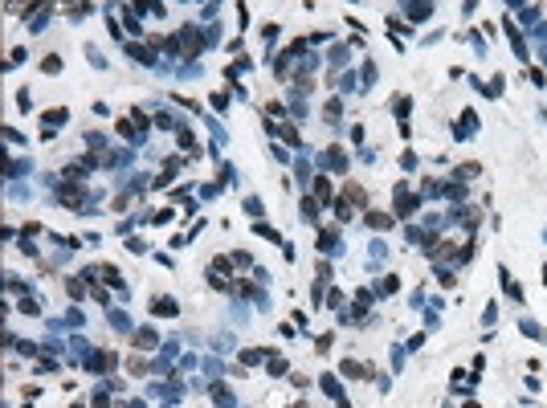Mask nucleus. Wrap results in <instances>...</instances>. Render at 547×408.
<instances>
[{
  "mask_svg": "<svg viewBox=\"0 0 547 408\" xmlns=\"http://www.w3.org/2000/svg\"><path fill=\"white\" fill-rule=\"evenodd\" d=\"M408 12H413V21H429V12H433V8H429V4H413Z\"/></svg>",
  "mask_w": 547,
  "mask_h": 408,
  "instance_id": "4",
  "label": "nucleus"
},
{
  "mask_svg": "<svg viewBox=\"0 0 547 408\" xmlns=\"http://www.w3.org/2000/svg\"><path fill=\"white\" fill-rule=\"evenodd\" d=\"M368 220H372V225H376V229H388V225H392V216H384V212H372Z\"/></svg>",
  "mask_w": 547,
  "mask_h": 408,
  "instance_id": "6",
  "label": "nucleus"
},
{
  "mask_svg": "<svg viewBox=\"0 0 547 408\" xmlns=\"http://www.w3.org/2000/svg\"><path fill=\"white\" fill-rule=\"evenodd\" d=\"M61 70V57H45V74H57Z\"/></svg>",
  "mask_w": 547,
  "mask_h": 408,
  "instance_id": "8",
  "label": "nucleus"
},
{
  "mask_svg": "<svg viewBox=\"0 0 547 408\" xmlns=\"http://www.w3.org/2000/svg\"><path fill=\"white\" fill-rule=\"evenodd\" d=\"M245 212H249V216H262V200L249 196V200H245Z\"/></svg>",
  "mask_w": 547,
  "mask_h": 408,
  "instance_id": "5",
  "label": "nucleus"
},
{
  "mask_svg": "<svg viewBox=\"0 0 547 408\" xmlns=\"http://www.w3.org/2000/svg\"><path fill=\"white\" fill-rule=\"evenodd\" d=\"M302 216H306V220H315V216H319V212H315V200H302Z\"/></svg>",
  "mask_w": 547,
  "mask_h": 408,
  "instance_id": "9",
  "label": "nucleus"
},
{
  "mask_svg": "<svg viewBox=\"0 0 547 408\" xmlns=\"http://www.w3.org/2000/svg\"><path fill=\"white\" fill-rule=\"evenodd\" d=\"M151 314L172 318V314H176V298H151Z\"/></svg>",
  "mask_w": 547,
  "mask_h": 408,
  "instance_id": "1",
  "label": "nucleus"
},
{
  "mask_svg": "<svg viewBox=\"0 0 547 408\" xmlns=\"http://www.w3.org/2000/svg\"><path fill=\"white\" fill-rule=\"evenodd\" d=\"M156 343H160V339L151 335V331H139V335H135V347H143V351H151Z\"/></svg>",
  "mask_w": 547,
  "mask_h": 408,
  "instance_id": "2",
  "label": "nucleus"
},
{
  "mask_svg": "<svg viewBox=\"0 0 547 408\" xmlns=\"http://www.w3.org/2000/svg\"><path fill=\"white\" fill-rule=\"evenodd\" d=\"M315 196H319V200H331V184H327V180H323V176L315 180Z\"/></svg>",
  "mask_w": 547,
  "mask_h": 408,
  "instance_id": "3",
  "label": "nucleus"
},
{
  "mask_svg": "<svg viewBox=\"0 0 547 408\" xmlns=\"http://www.w3.org/2000/svg\"><path fill=\"white\" fill-rule=\"evenodd\" d=\"M343 376H351V380H360V376H364V367H360V363H351V359H347V363H343Z\"/></svg>",
  "mask_w": 547,
  "mask_h": 408,
  "instance_id": "7",
  "label": "nucleus"
}]
</instances>
